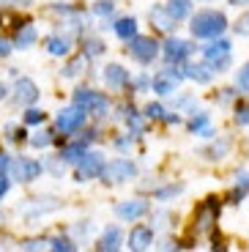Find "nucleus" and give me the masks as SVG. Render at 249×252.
I'll return each instance as SVG.
<instances>
[{
	"mask_svg": "<svg viewBox=\"0 0 249 252\" xmlns=\"http://www.w3.org/2000/svg\"><path fill=\"white\" fill-rule=\"evenodd\" d=\"M184 74H187L189 80L200 82V85H206V82H211V74H214V71L208 69V66H203V63H189L187 69H184Z\"/></svg>",
	"mask_w": 249,
	"mask_h": 252,
	"instance_id": "a211bd4d",
	"label": "nucleus"
},
{
	"mask_svg": "<svg viewBox=\"0 0 249 252\" xmlns=\"http://www.w3.org/2000/svg\"><path fill=\"white\" fill-rule=\"evenodd\" d=\"M44 118H47V115H44L41 113V110H36V107H31V110H28V113H25V124H44Z\"/></svg>",
	"mask_w": 249,
	"mask_h": 252,
	"instance_id": "473e14b6",
	"label": "nucleus"
},
{
	"mask_svg": "<svg viewBox=\"0 0 249 252\" xmlns=\"http://www.w3.org/2000/svg\"><path fill=\"white\" fill-rule=\"evenodd\" d=\"M31 143H33V148H47V145L52 143V132H38V134H33Z\"/></svg>",
	"mask_w": 249,
	"mask_h": 252,
	"instance_id": "7c9ffc66",
	"label": "nucleus"
},
{
	"mask_svg": "<svg viewBox=\"0 0 249 252\" xmlns=\"http://www.w3.org/2000/svg\"><path fill=\"white\" fill-rule=\"evenodd\" d=\"M104 82L110 88H124L126 82H129V71L118 63H107L104 66Z\"/></svg>",
	"mask_w": 249,
	"mask_h": 252,
	"instance_id": "2eb2a0df",
	"label": "nucleus"
},
{
	"mask_svg": "<svg viewBox=\"0 0 249 252\" xmlns=\"http://www.w3.org/2000/svg\"><path fill=\"white\" fill-rule=\"evenodd\" d=\"M148 19L154 22L156 28H159V31H167V33L175 31V19H173V14H170L164 6H154L148 11Z\"/></svg>",
	"mask_w": 249,
	"mask_h": 252,
	"instance_id": "dca6fc26",
	"label": "nucleus"
},
{
	"mask_svg": "<svg viewBox=\"0 0 249 252\" xmlns=\"http://www.w3.org/2000/svg\"><path fill=\"white\" fill-rule=\"evenodd\" d=\"M184 71L181 69H164V71H159V74L151 80V88L156 91L159 96H167V94H175L178 91V85H181V80H184Z\"/></svg>",
	"mask_w": 249,
	"mask_h": 252,
	"instance_id": "423d86ee",
	"label": "nucleus"
},
{
	"mask_svg": "<svg viewBox=\"0 0 249 252\" xmlns=\"http://www.w3.org/2000/svg\"><path fill=\"white\" fill-rule=\"evenodd\" d=\"M17 101L19 104H33L38 99V85L31 80V77H19L17 80Z\"/></svg>",
	"mask_w": 249,
	"mask_h": 252,
	"instance_id": "f8f14e48",
	"label": "nucleus"
},
{
	"mask_svg": "<svg viewBox=\"0 0 249 252\" xmlns=\"http://www.w3.org/2000/svg\"><path fill=\"white\" fill-rule=\"evenodd\" d=\"M115 33H118L124 41H131V38L137 36V19L134 17H124L115 22Z\"/></svg>",
	"mask_w": 249,
	"mask_h": 252,
	"instance_id": "6ab92c4d",
	"label": "nucleus"
},
{
	"mask_svg": "<svg viewBox=\"0 0 249 252\" xmlns=\"http://www.w3.org/2000/svg\"><path fill=\"white\" fill-rule=\"evenodd\" d=\"M227 151H230V143H227V140H219L217 145H211V148H206L203 154H206L208 159H222Z\"/></svg>",
	"mask_w": 249,
	"mask_h": 252,
	"instance_id": "a878e982",
	"label": "nucleus"
},
{
	"mask_svg": "<svg viewBox=\"0 0 249 252\" xmlns=\"http://www.w3.org/2000/svg\"><path fill=\"white\" fill-rule=\"evenodd\" d=\"M115 214H118L121 220L134 222L143 214H148V203L145 200H126V203H121V206H115Z\"/></svg>",
	"mask_w": 249,
	"mask_h": 252,
	"instance_id": "9b49d317",
	"label": "nucleus"
},
{
	"mask_svg": "<svg viewBox=\"0 0 249 252\" xmlns=\"http://www.w3.org/2000/svg\"><path fill=\"white\" fill-rule=\"evenodd\" d=\"M164 8H167V11L173 14V19L178 22V19H187L189 14H192V0H170Z\"/></svg>",
	"mask_w": 249,
	"mask_h": 252,
	"instance_id": "412c9836",
	"label": "nucleus"
},
{
	"mask_svg": "<svg viewBox=\"0 0 249 252\" xmlns=\"http://www.w3.org/2000/svg\"><path fill=\"white\" fill-rule=\"evenodd\" d=\"M93 11L99 14V17H112V11H115V3L112 0H99L93 6Z\"/></svg>",
	"mask_w": 249,
	"mask_h": 252,
	"instance_id": "c756f323",
	"label": "nucleus"
},
{
	"mask_svg": "<svg viewBox=\"0 0 249 252\" xmlns=\"http://www.w3.org/2000/svg\"><path fill=\"white\" fill-rule=\"evenodd\" d=\"M8 164H11V159H8L6 154H0V176H3V173L8 170Z\"/></svg>",
	"mask_w": 249,
	"mask_h": 252,
	"instance_id": "a19ab883",
	"label": "nucleus"
},
{
	"mask_svg": "<svg viewBox=\"0 0 249 252\" xmlns=\"http://www.w3.org/2000/svg\"><path fill=\"white\" fill-rule=\"evenodd\" d=\"M104 159L99 151H85V157L77 162V181H91V178H99L104 173Z\"/></svg>",
	"mask_w": 249,
	"mask_h": 252,
	"instance_id": "20e7f679",
	"label": "nucleus"
},
{
	"mask_svg": "<svg viewBox=\"0 0 249 252\" xmlns=\"http://www.w3.org/2000/svg\"><path fill=\"white\" fill-rule=\"evenodd\" d=\"M121 244H124V233H121V227H107L104 233H101V239H99V250L101 252H115V250H121Z\"/></svg>",
	"mask_w": 249,
	"mask_h": 252,
	"instance_id": "4468645a",
	"label": "nucleus"
},
{
	"mask_svg": "<svg viewBox=\"0 0 249 252\" xmlns=\"http://www.w3.org/2000/svg\"><path fill=\"white\" fill-rule=\"evenodd\" d=\"M85 140H82V143H71V145H66V148H63L61 151V162H80L82 157H85Z\"/></svg>",
	"mask_w": 249,
	"mask_h": 252,
	"instance_id": "4be33fe9",
	"label": "nucleus"
},
{
	"mask_svg": "<svg viewBox=\"0 0 249 252\" xmlns=\"http://www.w3.org/2000/svg\"><path fill=\"white\" fill-rule=\"evenodd\" d=\"M137 176V167H134V162H129V159H112V162L104 164V173H101V178L104 181H112V184H121V181H129V178Z\"/></svg>",
	"mask_w": 249,
	"mask_h": 252,
	"instance_id": "39448f33",
	"label": "nucleus"
},
{
	"mask_svg": "<svg viewBox=\"0 0 249 252\" xmlns=\"http://www.w3.org/2000/svg\"><path fill=\"white\" fill-rule=\"evenodd\" d=\"M36 38H38L36 28H33V25H22L17 31V47H19V50H25V47H31Z\"/></svg>",
	"mask_w": 249,
	"mask_h": 252,
	"instance_id": "5701e85b",
	"label": "nucleus"
},
{
	"mask_svg": "<svg viewBox=\"0 0 249 252\" xmlns=\"http://www.w3.org/2000/svg\"><path fill=\"white\" fill-rule=\"evenodd\" d=\"M236 124H238V126H249V101L236 110Z\"/></svg>",
	"mask_w": 249,
	"mask_h": 252,
	"instance_id": "f704fd0d",
	"label": "nucleus"
},
{
	"mask_svg": "<svg viewBox=\"0 0 249 252\" xmlns=\"http://www.w3.org/2000/svg\"><path fill=\"white\" fill-rule=\"evenodd\" d=\"M6 192H8V178H6V176H0V197L6 195Z\"/></svg>",
	"mask_w": 249,
	"mask_h": 252,
	"instance_id": "79ce46f5",
	"label": "nucleus"
},
{
	"mask_svg": "<svg viewBox=\"0 0 249 252\" xmlns=\"http://www.w3.org/2000/svg\"><path fill=\"white\" fill-rule=\"evenodd\" d=\"M44 44H47V52H50V55H69L71 41L66 36H50Z\"/></svg>",
	"mask_w": 249,
	"mask_h": 252,
	"instance_id": "aec40b11",
	"label": "nucleus"
},
{
	"mask_svg": "<svg viewBox=\"0 0 249 252\" xmlns=\"http://www.w3.org/2000/svg\"><path fill=\"white\" fill-rule=\"evenodd\" d=\"M6 94H8V88H6V85H3V82H0V101L6 99Z\"/></svg>",
	"mask_w": 249,
	"mask_h": 252,
	"instance_id": "49530a36",
	"label": "nucleus"
},
{
	"mask_svg": "<svg viewBox=\"0 0 249 252\" xmlns=\"http://www.w3.org/2000/svg\"><path fill=\"white\" fill-rule=\"evenodd\" d=\"M85 110L82 107H66V110H61V113H58V121H55V126L58 129H61L63 134H71V132H77V129H80L82 124H85Z\"/></svg>",
	"mask_w": 249,
	"mask_h": 252,
	"instance_id": "1a4fd4ad",
	"label": "nucleus"
},
{
	"mask_svg": "<svg viewBox=\"0 0 249 252\" xmlns=\"http://www.w3.org/2000/svg\"><path fill=\"white\" fill-rule=\"evenodd\" d=\"M189 31L194 38H219L227 31V17L214 8H203L189 19Z\"/></svg>",
	"mask_w": 249,
	"mask_h": 252,
	"instance_id": "f257e3e1",
	"label": "nucleus"
},
{
	"mask_svg": "<svg viewBox=\"0 0 249 252\" xmlns=\"http://www.w3.org/2000/svg\"><path fill=\"white\" fill-rule=\"evenodd\" d=\"M236 33H241V36H249V14H244V17L236 22Z\"/></svg>",
	"mask_w": 249,
	"mask_h": 252,
	"instance_id": "4c0bfd02",
	"label": "nucleus"
},
{
	"mask_svg": "<svg viewBox=\"0 0 249 252\" xmlns=\"http://www.w3.org/2000/svg\"><path fill=\"white\" fill-rule=\"evenodd\" d=\"M230 3H233V6H247L249 0H230Z\"/></svg>",
	"mask_w": 249,
	"mask_h": 252,
	"instance_id": "de8ad7c7",
	"label": "nucleus"
},
{
	"mask_svg": "<svg viewBox=\"0 0 249 252\" xmlns=\"http://www.w3.org/2000/svg\"><path fill=\"white\" fill-rule=\"evenodd\" d=\"M217 214H219V208L214 206V203H208V206L200 208V220H197V227L200 230H208V225L211 222H217Z\"/></svg>",
	"mask_w": 249,
	"mask_h": 252,
	"instance_id": "b1692460",
	"label": "nucleus"
},
{
	"mask_svg": "<svg viewBox=\"0 0 249 252\" xmlns=\"http://www.w3.org/2000/svg\"><path fill=\"white\" fill-rule=\"evenodd\" d=\"M230 50H233V44L227 41V38H214L211 44L203 50L206 66H208L211 71H227V69H230V63H233Z\"/></svg>",
	"mask_w": 249,
	"mask_h": 252,
	"instance_id": "f03ea898",
	"label": "nucleus"
},
{
	"mask_svg": "<svg viewBox=\"0 0 249 252\" xmlns=\"http://www.w3.org/2000/svg\"><path fill=\"white\" fill-rule=\"evenodd\" d=\"M11 50H14L11 41H8V38H0V58H8V55H11Z\"/></svg>",
	"mask_w": 249,
	"mask_h": 252,
	"instance_id": "ea45409f",
	"label": "nucleus"
},
{
	"mask_svg": "<svg viewBox=\"0 0 249 252\" xmlns=\"http://www.w3.org/2000/svg\"><path fill=\"white\" fill-rule=\"evenodd\" d=\"M104 52V44H101L99 38H85V55L88 58H96Z\"/></svg>",
	"mask_w": 249,
	"mask_h": 252,
	"instance_id": "cd10ccee",
	"label": "nucleus"
},
{
	"mask_svg": "<svg viewBox=\"0 0 249 252\" xmlns=\"http://www.w3.org/2000/svg\"><path fill=\"white\" fill-rule=\"evenodd\" d=\"M137 88H140V91L148 88V77H137Z\"/></svg>",
	"mask_w": 249,
	"mask_h": 252,
	"instance_id": "c03bdc74",
	"label": "nucleus"
},
{
	"mask_svg": "<svg viewBox=\"0 0 249 252\" xmlns=\"http://www.w3.org/2000/svg\"><path fill=\"white\" fill-rule=\"evenodd\" d=\"M236 85L241 91H249V63L244 66V69H238V77H236Z\"/></svg>",
	"mask_w": 249,
	"mask_h": 252,
	"instance_id": "72a5a7b5",
	"label": "nucleus"
},
{
	"mask_svg": "<svg viewBox=\"0 0 249 252\" xmlns=\"http://www.w3.org/2000/svg\"><path fill=\"white\" fill-rule=\"evenodd\" d=\"M145 118H164V107L162 104H148V107H145Z\"/></svg>",
	"mask_w": 249,
	"mask_h": 252,
	"instance_id": "e433bc0d",
	"label": "nucleus"
},
{
	"mask_svg": "<svg viewBox=\"0 0 249 252\" xmlns=\"http://www.w3.org/2000/svg\"><path fill=\"white\" fill-rule=\"evenodd\" d=\"M247 192H249V173L241 170V173H236V192H233V200L238 203Z\"/></svg>",
	"mask_w": 249,
	"mask_h": 252,
	"instance_id": "393cba45",
	"label": "nucleus"
},
{
	"mask_svg": "<svg viewBox=\"0 0 249 252\" xmlns=\"http://www.w3.org/2000/svg\"><path fill=\"white\" fill-rule=\"evenodd\" d=\"M162 121H164V124H181V118H178V115H175V113H173V115H164Z\"/></svg>",
	"mask_w": 249,
	"mask_h": 252,
	"instance_id": "37998d69",
	"label": "nucleus"
},
{
	"mask_svg": "<svg viewBox=\"0 0 249 252\" xmlns=\"http://www.w3.org/2000/svg\"><path fill=\"white\" fill-rule=\"evenodd\" d=\"M44 247H47V241H38V239H31V241H25V244H22V250H44Z\"/></svg>",
	"mask_w": 249,
	"mask_h": 252,
	"instance_id": "58836bf2",
	"label": "nucleus"
},
{
	"mask_svg": "<svg viewBox=\"0 0 249 252\" xmlns=\"http://www.w3.org/2000/svg\"><path fill=\"white\" fill-rule=\"evenodd\" d=\"M74 104L82 107L85 113H93V115H104L107 107H110L107 96L99 94V91H91V88H77L74 91Z\"/></svg>",
	"mask_w": 249,
	"mask_h": 252,
	"instance_id": "7ed1b4c3",
	"label": "nucleus"
},
{
	"mask_svg": "<svg viewBox=\"0 0 249 252\" xmlns=\"http://www.w3.org/2000/svg\"><path fill=\"white\" fill-rule=\"evenodd\" d=\"M194 47L189 44V41H181V38H170L167 44H164V58H167V63H181L187 61L189 55H192Z\"/></svg>",
	"mask_w": 249,
	"mask_h": 252,
	"instance_id": "9d476101",
	"label": "nucleus"
},
{
	"mask_svg": "<svg viewBox=\"0 0 249 252\" xmlns=\"http://www.w3.org/2000/svg\"><path fill=\"white\" fill-rule=\"evenodd\" d=\"M129 55L140 63H151L156 55H159V44H156L151 36H134L129 41Z\"/></svg>",
	"mask_w": 249,
	"mask_h": 252,
	"instance_id": "0eeeda50",
	"label": "nucleus"
},
{
	"mask_svg": "<svg viewBox=\"0 0 249 252\" xmlns=\"http://www.w3.org/2000/svg\"><path fill=\"white\" fill-rule=\"evenodd\" d=\"M115 145H118V148H126V145H131V137H121Z\"/></svg>",
	"mask_w": 249,
	"mask_h": 252,
	"instance_id": "a18cd8bd",
	"label": "nucleus"
},
{
	"mask_svg": "<svg viewBox=\"0 0 249 252\" xmlns=\"http://www.w3.org/2000/svg\"><path fill=\"white\" fill-rule=\"evenodd\" d=\"M189 132L200 134V137H214V126H211L208 113H197V115H194V118L189 121Z\"/></svg>",
	"mask_w": 249,
	"mask_h": 252,
	"instance_id": "f3484780",
	"label": "nucleus"
},
{
	"mask_svg": "<svg viewBox=\"0 0 249 252\" xmlns=\"http://www.w3.org/2000/svg\"><path fill=\"white\" fill-rule=\"evenodd\" d=\"M50 250H58V252L66 250V252H71V250H74V244H71L69 239H52L50 241Z\"/></svg>",
	"mask_w": 249,
	"mask_h": 252,
	"instance_id": "c9c22d12",
	"label": "nucleus"
},
{
	"mask_svg": "<svg viewBox=\"0 0 249 252\" xmlns=\"http://www.w3.org/2000/svg\"><path fill=\"white\" fill-rule=\"evenodd\" d=\"M181 192H184V184L164 187V189H159V192H156V200H167V197H175V195H181Z\"/></svg>",
	"mask_w": 249,
	"mask_h": 252,
	"instance_id": "c85d7f7f",
	"label": "nucleus"
},
{
	"mask_svg": "<svg viewBox=\"0 0 249 252\" xmlns=\"http://www.w3.org/2000/svg\"><path fill=\"white\" fill-rule=\"evenodd\" d=\"M8 170H11V178H17V181H36L38 176H41V164L36 162V159H25V157H17L11 159V164H8Z\"/></svg>",
	"mask_w": 249,
	"mask_h": 252,
	"instance_id": "6e6552de",
	"label": "nucleus"
},
{
	"mask_svg": "<svg viewBox=\"0 0 249 252\" xmlns=\"http://www.w3.org/2000/svg\"><path fill=\"white\" fill-rule=\"evenodd\" d=\"M154 244V230L145 225H137L134 230L129 233V250H148V247Z\"/></svg>",
	"mask_w": 249,
	"mask_h": 252,
	"instance_id": "ddd939ff",
	"label": "nucleus"
},
{
	"mask_svg": "<svg viewBox=\"0 0 249 252\" xmlns=\"http://www.w3.org/2000/svg\"><path fill=\"white\" fill-rule=\"evenodd\" d=\"M85 61H88V55H80V58H74V61L63 69V77H77L82 71V66H85Z\"/></svg>",
	"mask_w": 249,
	"mask_h": 252,
	"instance_id": "bb28decb",
	"label": "nucleus"
},
{
	"mask_svg": "<svg viewBox=\"0 0 249 252\" xmlns=\"http://www.w3.org/2000/svg\"><path fill=\"white\" fill-rule=\"evenodd\" d=\"M126 121L131 124V129H134V132H143V121H140L137 113H134V107H126Z\"/></svg>",
	"mask_w": 249,
	"mask_h": 252,
	"instance_id": "2f4dec72",
	"label": "nucleus"
}]
</instances>
